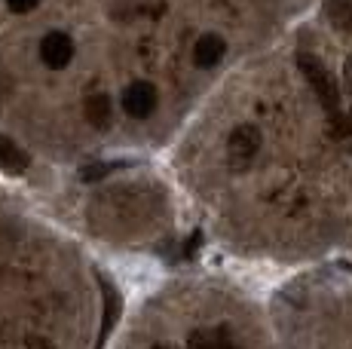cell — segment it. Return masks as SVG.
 Wrapping results in <instances>:
<instances>
[{"label": "cell", "mask_w": 352, "mask_h": 349, "mask_svg": "<svg viewBox=\"0 0 352 349\" xmlns=\"http://www.w3.org/2000/svg\"><path fill=\"white\" fill-rule=\"evenodd\" d=\"M257 150H261V129L257 126L245 123L239 129H233V135L227 141V153L233 159V166H248Z\"/></svg>", "instance_id": "277c9868"}, {"label": "cell", "mask_w": 352, "mask_h": 349, "mask_svg": "<svg viewBox=\"0 0 352 349\" xmlns=\"http://www.w3.org/2000/svg\"><path fill=\"white\" fill-rule=\"evenodd\" d=\"M40 58H43V65L52 71L67 68L74 58V40L67 37L65 31H50V34L40 40Z\"/></svg>", "instance_id": "3957f363"}, {"label": "cell", "mask_w": 352, "mask_h": 349, "mask_svg": "<svg viewBox=\"0 0 352 349\" xmlns=\"http://www.w3.org/2000/svg\"><path fill=\"white\" fill-rule=\"evenodd\" d=\"M107 172H111V166H92V169H83L80 174H83V181H98V178H104Z\"/></svg>", "instance_id": "8fae6325"}, {"label": "cell", "mask_w": 352, "mask_h": 349, "mask_svg": "<svg viewBox=\"0 0 352 349\" xmlns=\"http://www.w3.org/2000/svg\"><path fill=\"white\" fill-rule=\"evenodd\" d=\"M37 3H40V0H6V6H10L16 16H25V12H31Z\"/></svg>", "instance_id": "30bf717a"}, {"label": "cell", "mask_w": 352, "mask_h": 349, "mask_svg": "<svg viewBox=\"0 0 352 349\" xmlns=\"http://www.w3.org/2000/svg\"><path fill=\"white\" fill-rule=\"evenodd\" d=\"M346 77H349V83H352V62L346 65Z\"/></svg>", "instance_id": "7c38bea8"}, {"label": "cell", "mask_w": 352, "mask_h": 349, "mask_svg": "<svg viewBox=\"0 0 352 349\" xmlns=\"http://www.w3.org/2000/svg\"><path fill=\"white\" fill-rule=\"evenodd\" d=\"M157 86L147 83V80H138V83H132L129 89L123 92V111L129 113V117L135 120H147L153 111H157Z\"/></svg>", "instance_id": "6da1fadb"}, {"label": "cell", "mask_w": 352, "mask_h": 349, "mask_svg": "<svg viewBox=\"0 0 352 349\" xmlns=\"http://www.w3.org/2000/svg\"><path fill=\"white\" fill-rule=\"evenodd\" d=\"M328 19L337 28H352V3L349 0H328Z\"/></svg>", "instance_id": "9c48e42d"}, {"label": "cell", "mask_w": 352, "mask_h": 349, "mask_svg": "<svg viewBox=\"0 0 352 349\" xmlns=\"http://www.w3.org/2000/svg\"><path fill=\"white\" fill-rule=\"evenodd\" d=\"M28 163L31 159H28V153H25L22 147H16L6 135H0V169L19 174V172L28 169Z\"/></svg>", "instance_id": "ba28073f"}, {"label": "cell", "mask_w": 352, "mask_h": 349, "mask_svg": "<svg viewBox=\"0 0 352 349\" xmlns=\"http://www.w3.org/2000/svg\"><path fill=\"white\" fill-rule=\"evenodd\" d=\"M300 68L303 74H307V80H309V86L316 89V95L322 98V104L328 107V111H337V86H334V80L328 77V71L322 68V62L319 58H313V56H300Z\"/></svg>", "instance_id": "7a4b0ae2"}, {"label": "cell", "mask_w": 352, "mask_h": 349, "mask_svg": "<svg viewBox=\"0 0 352 349\" xmlns=\"http://www.w3.org/2000/svg\"><path fill=\"white\" fill-rule=\"evenodd\" d=\"M101 291H104V319H101V334H98V349L104 346V340H107V334L113 331V325H117V319H120V294H117V288L111 285V282H104L101 279Z\"/></svg>", "instance_id": "8992f818"}, {"label": "cell", "mask_w": 352, "mask_h": 349, "mask_svg": "<svg viewBox=\"0 0 352 349\" xmlns=\"http://www.w3.org/2000/svg\"><path fill=\"white\" fill-rule=\"evenodd\" d=\"M111 117H113V104L104 92H96V95L86 98V120H89V126L104 129V126H111Z\"/></svg>", "instance_id": "52a82bcc"}, {"label": "cell", "mask_w": 352, "mask_h": 349, "mask_svg": "<svg viewBox=\"0 0 352 349\" xmlns=\"http://www.w3.org/2000/svg\"><path fill=\"white\" fill-rule=\"evenodd\" d=\"M227 52V43L221 34H202L199 40H196L193 46V62L196 68H214V65H221V58H224Z\"/></svg>", "instance_id": "5b68a950"}]
</instances>
